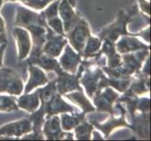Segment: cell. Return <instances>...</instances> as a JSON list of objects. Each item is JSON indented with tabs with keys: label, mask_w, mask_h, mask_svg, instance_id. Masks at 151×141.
<instances>
[{
	"label": "cell",
	"mask_w": 151,
	"mask_h": 141,
	"mask_svg": "<svg viewBox=\"0 0 151 141\" xmlns=\"http://www.w3.org/2000/svg\"><path fill=\"white\" fill-rule=\"evenodd\" d=\"M54 1H55V0H22V2L25 6L36 10L44 9L50 3Z\"/></svg>",
	"instance_id": "obj_28"
},
{
	"label": "cell",
	"mask_w": 151,
	"mask_h": 141,
	"mask_svg": "<svg viewBox=\"0 0 151 141\" xmlns=\"http://www.w3.org/2000/svg\"><path fill=\"white\" fill-rule=\"evenodd\" d=\"M29 79L27 83V85L24 87V93L31 92L34 88L44 86L50 81L47 74L42 71L41 68L37 65L29 64Z\"/></svg>",
	"instance_id": "obj_16"
},
{
	"label": "cell",
	"mask_w": 151,
	"mask_h": 141,
	"mask_svg": "<svg viewBox=\"0 0 151 141\" xmlns=\"http://www.w3.org/2000/svg\"><path fill=\"white\" fill-rule=\"evenodd\" d=\"M147 113H142L132 118V130L140 137L148 138L149 137V116Z\"/></svg>",
	"instance_id": "obj_24"
},
{
	"label": "cell",
	"mask_w": 151,
	"mask_h": 141,
	"mask_svg": "<svg viewBox=\"0 0 151 141\" xmlns=\"http://www.w3.org/2000/svg\"><path fill=\"white\" fill-rule=\"evenodd\" d=\"M7 43L0 45V67H2L3 65V56H4V52L6 50Z\"/></svg>",
	"instance_id": "obj_34"
},
{
	"label": "cell",
	"mask_w": 151,
	"mask_h": 141,
	"mask_svg": "<svg viewBox=\"0 0 151 141\" xmlns=\"http://www.w3.org/2000/svg\"><path fill=\"white\" fill-rule=\"evenodd\" d=\"M42 134L48 140H59L64 137L73 139V134L64 132L61 128L60 119L57 115L45 117V121L42 126Z\"/></svg>",
	"instance_id": "obj_8"
},
{
	"label": "cell",
	"mask_w": 151,
	"mask_h": 141,
	"mask_svg": "<svg viewBox=\"0 0 151 141\" xmlns=\"http://www.w3.org/2000/svg\"><path fill=\"white\" fill-rule=\"evenodd\" d=\"M138 12L137 5H133L128 9H123L118 12L117 19L110 27L104 28L99 34V38L101 40H108L111 43H116L118 37L123 35H129L127 31V25L129 23L132 17Z\"/></svg>",
	"instance_id": "obj_3"
},
{
	"label": "cell",
	"mask_w": 151,
	"mask_h": 141,
	"mask_svg": "<svg viewBox=\"0 0 151 141\" xmlns=\"http://www.w3.org/2000/svg\"><path fill=\"white\" fill-rule=\"evenodd\" d=\"M65 96L69 99V100H70L72 103H74L76 106H79L85 114L96 111V108L89 102V100L86 97L83 90H74V91H71L70 93H66Z\"/></svg>",
	"instance_id": "obj_23"
},
{
	"label": "cell",
	"mask_w": 151,
	"mask_h": 141,
	"mask_svg": "<svg viewBox=\"0 0 151 141\" xmlns=\"http://www.w3.org/2000/svg\"><path fill=\"white\" fill-rule=\"evenodd\" d=\"M90 36L91 33L89 25L83 17L78 21L69 32L66 33V38L68 39V41H70V46L81 56L86 40Z\"/></svg>",
	"instance_id": "obj_5"
},
{
	"label": "cell",
	"mask_w": 151,
	"mask_h": 141,
	"mask_svg": "<svg viewBox=\"0 0 151 141\" xmlns=\"http://www.w3.org/2000/svg\"><path fill=\"white\" fill-rule=\"evenodd\" d=\"M73 5L75 3L70 2V0H61L58 5V13L63 23L64 32L67 33L74 27L75 24L79 21L82 16L78 14L73 9Z\"/></svg>",
	"instance_id": "obj_10"
},
{
	"label": "cell",
	"mask_w": 151,
	"mask_h": 141,
	"mask_svg": "<svg viewBox=\"0 0 151 141\" xmlns=\"http://www.w3.org/2000/svg\"><path fill=\"white\" fill-rule=\"evenodd\" d=\"M3 2H4V0H0V9H1V7H2Z\"/></svg>",
	"instance_id": "obj_36"
},
{
	"label": "cell",
	"mask_w": 151,
	"mask_h": 141,
	"mask_svg": "<svg viewBox=\"0 0 151 141\" xmlns=\"http://www.w3.org/2000/svg\"><path fill=\"white\" fill-rule=\"evenodd\" d=\"M28 64H34L39 66L41 69H43L47 72H53L56 74L62 68L60 67L58 61L55 57L48 56L44 53H39V54H29V57L27 59Z\"/></svg>",
	"instance_id": "obj_17"
},
{
	"label": "cell",
	"mask_w": 151,
	"mask_h": 141,
	"mask_svg": "<svg viewBox=\"0 0 151 141\" xmlns=\"http://www.w3.org/2000/svg\"><path fill=\"white\" fill-rule=\"evenodd\" d=\"M90 63L81 74L79 81L80 84L85 87L88 97L93 98L97 92L108 86V77L105 76L104 72L97 65L94 59H89Z\"/></svg>",
	"instance_id": "obj_2"
},
{
	"label": "cell",
	"mask_w": 151,
	"mask_h": 141,
	"mask_svg": "<svg viewBox=\"0 0 151 141\" xmlns=\"http://www.w3.org/2000/svg\"><path fill=\"white\" fill-rule=\"evenodd\" d=\"M12 34L17 43L18 57L20 60H24L29 56L32 49V40H31L30 34L27 29L20 27H14Z\"/></svg>",
	"instance_id": "obj_14"
},
{
	"label": "cell",
	"mask_w": 151,
	"mask_h": 141,
	"mask_svg": "<svg viewBox=\"0 0 151 141\" xmlns=\"http://www.w3.org/2000/svg\"><path fill=\"white\" fill-rule=\"evenodd\" d=\"M58 5L59 0H55L50 3L47 8L41 12L44 16L46 24L52 30H54L56 34L66 36L63 28V23L58 16Z\"/></svg>",
	"instance_id": "obj_13"
},
{
	"label": "cell",
	"mask_w": 151,
	"mask_h": 141,
	"mask_svg": "<svg viewBox=\"0 0 151 141\" xmlns=\"http://www.w3.org/2000/svg\"><path fill=\"white\" fill-rule=\"evenodd\" d=\"M32 132V122L29 118H24L16 121L5 124L0 128V137H21Z\"/></svg>",
	"instance_id": "obj_11"
},
{
	"label": "cell",
	"mask_w": 151,
	"mask_h": 141,
	"mask_svg": "<svg viewBox=\"0 0 151 141\" xmlns=\"http://www.w3.org/2000/svg\"><path fill=\"white\" fill-rule=\"evenodd\" d=\"M81 61L82 56L67 43L64 47V53L60 56L58 61L62 70L69 74H76Z\"/></svg>",
	"instance_id": "obj_15"
},
{
	"label": "cell",
	"mask_w": 151,
	"mask_h": 141,
	"mask_svg": "<svg viewBox=\"0 0 151 141\" xmlns=\"http://www.w3.org/2000/svg\"><path fill=\"white\" fill-rule=\"evenodd\" d=\"M114 47H116L117 53L123 55L141 49H148L149 46L142 43L137 38H134L128 35H123L120 38V40H118L117 41L114 43Z\"/></svg>",
	"instance_id": "obj_18"
},
{
	"label": "cell",
	"mask_w": 151,
	"mask_h": 141,
	"mask_svg": "<svg viewBox=\"0 0 151 141\" xmlns=\"http://www.w3.org/2000/svg\"><path fill=\"white\" fill-rule=\"evenodd\" d=\"M45 114V117H50L53 115H58L66 112H75L78 111L71 104L65 102L62 98V95L57 92L51 100L45 104L40 106L39 107Z\"/></svg>",
	"instance_id": "obj_12"
},
{
	"label": "cell",
	"mask_w": 151,
	"mask_h": 141,
	"mask_svg": "<svg viewBox=\"0 0 151 141\" xmlns=\"http://www.w3.org/2000/svg\"><path fill=\"white\" fill-rule=\"evenodd\" d=\"M149 69H150V57L147 56V61H145V68H144L143 71H142V74H145V75L149 76V74H150Z\"/></svg>",
	"instance_id": "obj_33"
},
{
	"label": "cell",
	"mask_w": 151,
	"mask_h": 141,
	"mask_svg": "<svg viewBox=\"0 0 151 141\" xmlns=\"http://www.w3.org/2000/svg\"><path fill=\"white\" fill-rule=\"evenodd\" d=\"M150 109V100L148 98H137L136 110L142 113H147Z\"/></svg>",
	"instance_id": "obj_29"
},
{
	"label": "cell",
	"mask_w": 151,
	"mask_h": 141,
	"mask_svg": "<svg viewBox=\"0 0 151 141\" xmlns=\"http://www.w3.org/2000/svg\"><path fill=\"white\" fill-rule=\"evenodd\" d=\"M119 94L111 87H105L93 96V103L99 112H106L112 115L114 113V103H116Z\"/></svg>",
	"instance_id": "obj_6"
},
{
	"label": "cell",
	"mask_w": 151,
	"mask_h": 141,
	"mask_svg": "<svg viewBox=\"0 0 151 141\" xmlns=\"http://www.w3.org/2000/svg\"><path fill=\"white\" fill-rule=\"evenodd\" d=\"M8 43L7 40V34H6V27H5V22L0 15V45Z\"/></svg>",
	"instance_id": "obj_30"
},
{
	"label": "cell",
	"mask_w": 151,
	"mask_h": 141,
	"mask_svg": "<svg viewBox=\"0 0 151 141\" xmlns=\"http://www.w3.org/2000/svg\"><path fill=\"white\" fill-rule=\"evenodd\" d=\"M85 117V113H81L79 111L61 113L59 119L62 130L66 132H70V130L74 129L82 121H84Z\"/></svg>",
	"instance_id": "obj_21"
},
{
	"label": "cell",
	"mask_w": 151,
	"mask_h": 141,
	"mask_svg": "<svg viewBox=\"0 0 151 141\" xmlns=\"http://www.w3.org/2000/svg\"><path fill=\"white\" fill-rule=\"evenodd\" d=\"M139 35L147 43H150V27H147L145 28V30H142L141 33H139Z\"/></svg>",
	"instance_id": "obj_32"
},
{
	"label": "cell",
	"mask_w": 151,
	"mask_h": 141,
	"mask_svg": "<svg viewBox=\"0 0 151 141\" xmlns=\"http://www.w3.org/2000/svg\"><path fill=\"white\" fill-rule=\"evenodd\" d=\"M14 25L29 31L33 43L30 54L41 53L49 27L45 22L42 12L37 13L31 9L19 6L17 7Z\"/></svg>",
	"instance_id": "obj_1"
},
{
	"label": "cell",
	"mask_w": 151,
	"mask_h": 141,
	"mask_svg": "<svg viewBox=\"0 0 151 141\" xmlns=\"http://www.w3.org/2000/svg\"><path fill=\"white\" fill-rule=\"evenodd\" d=\"M19 109L14 95H0V111L12 112Z\"/></svg>",
	"instance_id": "obj_27"
},
{
	"label": "cell",
	"mask_w": 151,
	"mask_h": 141,
	"mask_svg": "<svg viewBox=\"0 0 151 141\" xmlns=\"http://www.w3.org/2000/svg\"><path fill=\"white\" fill-rule=\"evenodd\" d=\"M101 53L104 54V56L106 57L107 61V66L108 68H116L121 64L122 59L121 56L117 53L114 47V43H111V41L104 40L101 43Z\"/></svg>",
	"instance_id": "obj_19"
},
{
	"label": "cell",
	"mask_w": 151,
	"mask_h": 141,
	"mask_svg": "<svg viewBox=\"0 0 151 141\" xmlns=\"http://www.w3.org/2000/svg\"><path fill=\"white\" fill-rule=\"evenodd\" d=\"M93 125H95V126L101 130V132L105 134V137H108L109 134H110V133L113 131V130L114 128H117V127H121V126H127V127H129L131 128V126L127 123L126 119H125V115H120V117L118 118H116L114 117V115L112 114L111 115V118L108 119V121L106 122H104L103 124L101 123H97L96 121H93L91 122Z\"/></svg>",
	"instance_id": "obj_22"
},
{
	"label": "cell",
	"mask_w": 151,
	"mask_h": 141,
	"mask_svg": "<svg viewBox=\"0 0 151 141\" xmlns=\"http://www.w3.org/2000/svg\"><path fill=\"white\" fill-rule=\"evenodd\" d=\"M139 5H140V9H141L142 12L145 13H147V15L150 14V2L147 0H139Z\"/></svg>",
	"instance_id": "obj_31"
},
{
	"label": "cell",
	"mask_w": 151,
	"mask_h": 141,
	"mask_svg": "<svg viewBox=\"0 0 151 141\" xmlns=\"http://www.w3.org/2000/svg\"><path fill=\"white\" fill-rule=\"evenodd\" d=\"M93 130H94L93 125L84 119L74 128L75 137L79 140H89L91 139Z\"/></svg>",
	"instance_id": "obj_26"
},
{
	"label": "cell",
	"mask_w": 151,
	"mask_h": 141,
	"mask_svg": "<svg viewBox=\"0 0 151 141\" xmlns=\"http://www.w3.org/2000/svg\"><path fill=\"white\" fill-rule=\"evenodd\" d=\"M16 102L19 108L24 109L30 113L36 111L40 106L38 90H36L33 93H24L22 96L16 99Z\"/></svg>",
	"instance_id": "obj_20"
},
{
	"label": "cell",
	"mask_w": 151,
	"mask_h": 141,
	"mask_svg": "<svg viewBox=\"0 0 151 141\" xmlns=\"http://www.w3.org/2000/svg\"><path fill=\"white\" fill-rule=\"evenodd\" d=\"M22 78L10 68L0 67V93H8L9 95L20 96L24 91Z\"/></svg>",
	"instance_id": "obj_4"
},
{
	"label": "cell",
	"mask_w": 151,
	"mask_h": 141,
	"mask_svg": "<svg viewBox=\"0 0 151 141\" xmlns=\"http://www.w3.org/2000/svg\"><path fill=\"white\" fill-rule=\"evenodd\" d=\"M5 2H17V1H20L22 2V0H4Z\"/></svg>",
	"instance_id": "obj_35"
},
{
	"label": "cell",
	"mask_w": 151,
	"mask_h": 141,
	"mask_svg": "<svg viewBox=\"0 0 151 141\" xmlns=\"http://www.w3.org/2000/svg\"><path fill=\"white\" fill-rule=\"evenodd\" d=\"M68 43V39L66 36L56 34L50 27L47 29L46 40L42 46V53L51 57L59 56L63 51L65 45Z\"/></svg>",
	"instance_id": "obj_7"
},
{
	"label": "cell",
	"mask_w": 151,
	"mask_h": 141,
	"mask_svg": "<svg viewBox=\"0 0 151 141\" xmlns=\"http://www.w3.org/2000/svg\"><path fill=\"white\" fill-rule=\"evenodd\" d=\"M101 43H102V40L99 37L97 38V37L90 36V37L87 39L85 48L83 50L82 57L87 59H93L94 56H97V55H99V53H100Z\"/></svg>",
	"instance_id": "obj_25"
},
{
	"label": "cell",
	"mask_w": 151,
	"mask_h": 141,
	"mask_svg": "<svg viewBox=\"0 0 151 141\" xmlns=\"http://www.w3.org/2000/svg\"><path fill=\"white\" fill-rule=\"evenodd\" d=\"M55 85L56 90L60 95H65L74 90H82L83 88L80 86L79 77L76 74H69L63 70H60L56 74Z\"/></svg>",
	"instance_id": "obj_9"
}]
</instances>
